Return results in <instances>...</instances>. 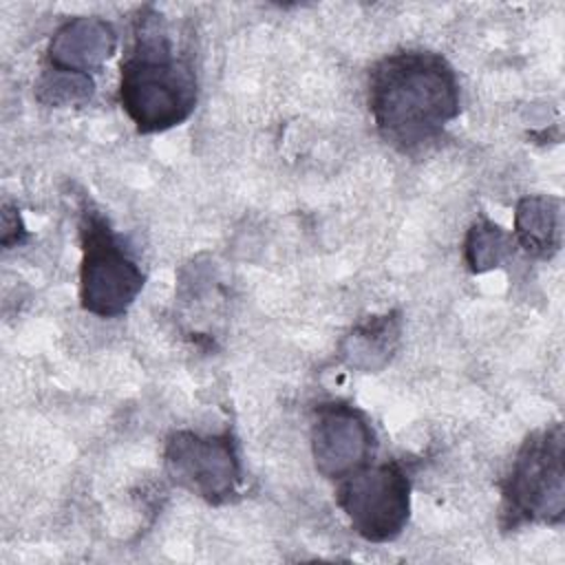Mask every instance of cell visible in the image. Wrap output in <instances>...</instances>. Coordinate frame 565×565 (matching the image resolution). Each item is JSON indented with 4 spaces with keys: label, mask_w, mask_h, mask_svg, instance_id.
Masks as SVG:
<instances>
[{
    "label": "cell",
    "mask_w": 565,
    "mask_h": 565,
    "mask_svg": "<svg viewBox=\"0 0 565 565\" xmlns=\"http://www.w3.org/2000/svg\"><path fill=\"white\" fill-rule=\"evenodd\" d=\"M377 435L364 411L349 402H322L313 408L311 457L324 479L340 481L373 461Z\"/></svg>",
    "instance_id": "52a82bcc"
},
{
    "label": "cell",
    "mask_w": 565,
    "mask_h": 565,
    "mask_svg": "<svg viewBox=\"0 0 565 565\" xmlns=\"http://www.w3.org/2000/svg\"><path fill=\"white\" fill-rule=\"evenodd\" d=\"M366 102L382 141L413 154L439 141L446 126L457 119L461 88L441 53L402 49L371 66Z\"/></svg>",
    "instance_id": "6da1fadb"
},
{
    "label": "cell",
    "mask_w": 565,
    "mask_h": 565,
    "mask_svg": "<svg viewBox=\"0 0 565 565\" xmlns=\"http://www.w3.org/2000/svg\"><path fill=\"white\" fill-rule=\"evenodd\" d=\"M399 311L369 316L344 335L340 344V355L351 369H358L362 373H377L393 360L399 347Z\"/></svg>",
    "instance_id": "9c48e42d"
},
{
    "label": "cell",
    "mask_w": 565,
    "mask_h": 565,
    "mask_svg": "<svg viewBox=\"0 0 565 565\" xmlns=\"http://www.w3.org/2000/svg\"><path fill=\"white\" fill-rule=\"evenodd\" d=\"M117 51V31L99 15H75L60 24L46 46V66L90 75Z\"/></svg>",
    "instance_id": "ba28073f"
},
{
    "label": "cell",
    "mask_w": 565,
    "mask_h": 565,
    "mask_svg": "<svg viewBox=\"0 0 565 565\" xmlns=\"http://www.w3.org/2000/svg\"><path fill=\"white\" fill-rule=\"evenodd\" d=\"M79 243L82 309L99 318L124 316L143 289L146 276L141 267L128 254L108 218L90 205H84L79 214Z\"/></svg>",
    "instance_id": "277c9868"
},
{
    "label": "cell",
    "mask_w": 565,
    "mask_h": 565,
    "mask_svg": "<svg viewBox=\"0 0 565 565\" xmlns=\"http://www.w3.org/2000/svg\"><path fill=\"white\" fill-rule=\"evenodd\" d=\"M199 77L174 44L166 15L152 4L132 18V44L119 64V104L141 135L181 126L196 108Z\"/></svg>",
    "instance_id": "7a4b0ae2"
},
{
    "label": "cell",
    "mask_w": 565,
    "mask_h": 565,
    "mask_svg": "<svg viewBox=\"0 0 565 565\" xmlns=\"http://www.w3.org/2000/svg\"><path fill=\"white\" fill-rule=\"evenodd\" d=\"M26 238V230L24 223L18 214V210H13L11 205H4L2 212V245L11 247V245H20Z\"/></svg>",
    "instance_id": "4fadbf2b"
},
{
    "label": "cell",
    "mask_w": 565,
    "mask_h": 565,
    "mask_svg": "<svg viewBox=\"0 0 565 565\" xmlns=\"http://www.w3.org/2000/svg\"><path fill=\"white\" fill-rule=\"evenodd\" d=\"M95 93L93 75L66 73L44 66L42 75L35 82V99L51 108L84 106Z\"/></svg>",
    "instance_id": "7c38bea8"
},
{
    "label": "cell",
    "mask_w": 565,
    "mask_h": 565,
    "mask_svg": "<svg viewBox=\"0 0 565 565\" xmlns=\"http://www.w3.org/2000/svg\"><path fill=\"white\" fill-rule=\"evenodd\" d=\"M411 488V477L402 461H371L338 481L335 501L360 539L388 543L408 523Z\"/></svg>",
    "instance_id": "5b68a950"
},
{
    "label": "cell",
    "mask_w": 565,
    "mask_h": 565,
    "mask_svg": "<svg viewBox=\"0 0 565 565\" xmlns=\"http://www.w3.org/2000/svg\"><path fill=\"white\" fill-rule=\"evenodd\" d=\"M565 428L561 422L532 430L516 450L501 481L503 530L543 523L558 525L565 516Z\"/></svg>",
    "instance_id": "3957f363"
},
{
    "label": "cell",
    "mask_w": 565,
    "mask_h": 565,
    "mask_svg": "<svg viewBox=\"0 0 565 565\" xmlns=\"http://www.w3.org/2000/svg\"><path fill=\"white\" fill-rule=\"evenodd\" d=\"M512 238L530 256L552 258L563 238V201L550 194H527L514 207Z\"/></svg>",
    "instance_id": "30bf717a"
},
{
    "label": "cell",
    "mask_w": 565,
    "mask_h": 565,
    "mask_svg": "<svg viewBox=\"0 0 565 565\" xmlns=\"http://www.w3.org/2000/svg\"><path fill=\"white\" fill-rule=\"evenodd\" d=\"M512 234L488 218L475 221L463 241V258L472 274H486L499 267L512 254Z\"/></svg>",
    "instance_id": "8fae6325"
},
{
    "label": "cell",
    "mask_w": 565,
    "mask_h": 565,
    "mask_svg": "<svg viewBox=\"0 0 565 565\" xmlns=\"http://www.w3.org/2000/svg\"><path fill=\"white\" fill-rule=\"evenodd\" d=\"M163 468L174 486L212 505L232 501L243 481L238 444L230 430L218 435L170 433L163 448Z\"/></svg>",
    "instance_id": "8992f818"
}]
</instances>
